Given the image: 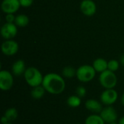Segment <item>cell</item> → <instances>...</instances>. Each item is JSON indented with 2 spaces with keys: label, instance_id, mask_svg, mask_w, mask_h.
<instances>
[{
  "label": "cell",
  "instance_id": "obj_12",
  "mask_svg": "<svg viewBox=\"0 0 124 124\" xmlns=\"http://www.w3.org/2000/svg\"><path fill=\"white\" fill-rule=\"evenodd\" d=\"M102 104V102H99L97 100L89 99L85 102V108L90 112L94 113L95 114L100 113V112L103 109Z\"/></svg>",
  "mask_w": 124,
  "mask_h": 124
},
{
  "label": "cell",
  "instance_id": "obj_24",
  "mask_svg": "<svg viewBox=\"0 0 124 124\" xmlns=\"http://www.w3.org/2000/svg\"><path fill=\"white\" fill-rule=\"evenodd\" d=\"M5 20H6L7 23H13V22L15 23V17L14 16V15H13V14H6Z\"/></svg>",
  "mask_w": 124,
  "mask_h": 124
},
{
  "label": "cell",
  "instance_id": "obj_30",
  "mask_svg": "<svg viewBox=\"0 0 124 124\" xmlns=\"http://www.w3.org/2000/svg\"><path fill=\"white\" fill-rule=\"evenodd\" d=\"M11 124L10 122H8V123H7V124Z\"/></svg>",
  "mask_w": 124,
  "mask_h": 124
},
{
  "label": "cell",
  "instance_id": "obj_14",
  "mask_svg": "<svg viewBox=\"0 0 124 124\" xmlns=\"http://www.w3.org/2000/svg\"><path fill=\"white\" fill-rule=\"evenodd\" d=\"M108 62L103 58H97L96 59L92 64L93 68L97 73H102L108 70Z\"/></svg>",
  "mask_w": 124,
  "mask_h": 124
},
{
  "label": "cell",
  "instance_id": "obj_8",
  "mask_svg": "<svg viewBox=\"0 0 124 124\" xmlns=\"http://www.w3.org/2000/svg\"><path fill=\"white\" fill-rule=\"evenodd\" d=\"M17 33V25L14 23H6L1 28V34L4 39L9 40L14 38Z\"/></svg>",
  "mask_w": 124,
  "mask_h": 124
},
{
  "label": "cell",
  "instance_id": "obj_28",
  "mask_svg": "<svg viewBox=\"0 0 124 124\" xmlns=\"http://www.w3.org/2000/svg\"><path fill=\"white\" fill-rule=\"evenodd\" d=\"M120 62H121V63L122 64V65H124V55H122V56H121Z\"/></svg>",
  "mask_w": 124,
  "mask_h": 124
},
{
  "label": "cell",
  "instance_id": "obj_9",
  "mask_svg": "<svg viewBox=\"0 0 124 124\" xmlns=\"http://www.w3.org/2000/svg\"><path fill=\"white\" fill-rule=\"evenodd\" d=\"M19 49L18 44L12 39L4 41L1 44V52L7 56H12L15 54Z\"/></svg>",
  "mask_w": 124,
  "mask_h": 124
},
{
  "label": "cell",
  "instance_id": "obj_7",
  "mask_svg": "<svg viewBox=\"0 0 124 124\" xmlns=\"http://www.w3.org/2000/svg\"><path fill=\"white\" fill-rule=\"evenodd\" d=\"M102 118L105 123L110 124L116 121L118 118V114L116 109L112 106H107L104 108L100 113Z\"/></svg>",
  "mask_w": 124,
  "mask_h": 124
},
{
  "label": "cell",
  "instance_id": "obj_3",
  "mask_svg": "<svg viewBox=\"0 0 124 124\" xmlns=\"http://www.w3.org/2000/svg\"><path fill=\"white\" fill-rule=\"evenodd\" d=\"M96 70L92 65H83L76 70V78L82 83H88L92 81L96 76Z\"/></svg>",
  "mask_w": 124,
  "mask_h": 124
},
{
  "label": "cell",
  "instance_id": "obj_20",
  "mask_svg": "<svg viewBox=\"0 0 124 124\" xmlns=\"http://www.w3.org/2000/svg\"><path fill=\"white\" fill-rule=\"evenodd\" d=\"M62 76L66 78H72L76 76V70L72 66H66L62 69Z\"/></svg>",
  "mask_w": 124,
  "mask_h": 124
},
{
  "label": "cell",
  "instance_id": "obj_1",
  "mask_svg": "<svg viewBox=\"0 0 124 124\" xmlns=\"http://www.w3.org/2000/svg\"><path fill=\"white\" fill-rule=\"evenodd\" d=\"M41 85L46 92L54 95L62 94L66 86L64 77L55 73H49L45 75Z\"/></svg>",
  "mask_w": 124,
  "mask_h": 124
},
{
  "label": "cell",
  "instance_id": "obj_27",
  "mask_svg": "<svg viewBox=\"0 0 124 124\" xmlns=\"http://www.w3.org/2000/svg\"><path fill=\"white\" fill-rule=\"evenodd\" d=\"M121 103L123 106H124V92L121 96Z\"/></svg>",
  "mask_w": 124,
  "mask_h": 124
},
{
  "label": "cell",
  "instance_id": "obj_2",
  "mask_svg": "<svg viewBox=\"0 0 124 124\" xmlns=\"http://www.w3.org/2000/svg\"><path fill=\"white\" fill-rule=\"evenodd\" d=\"M23 76L25 82L32 88L42 84L44 76L40 70L35 67H29L26 68Z\"/></svg>",
  "mask_w": 124,
  "mask_h": 124
},
{
  "label": "cell",
  "instance_id": "obj_19",
  "mask_svg": "<svg viewBox=\"0 0 124 124\" xmlns=\"http://www.w3.org/2000/svg\"><path fill=\"white\" fill-rule=\"evenodd\" d=\"M4 116L7 118L9 122H11V121H14L15 120H16V118L18 116V112L16 108H9L5 111Z\"/></svg>",
  "mask_w": 124,
  "mask_h": 124
},
{
  "label": "cell",
  "instance_id": "obj_26",
  "mask_svg": "<svg viewBox=\"0 0 124 124\" xmlns=\"http://www.w3.org/2000/svg\"><path fill=\"white\" fill-rule=\"evenodd\" d=\"M118 124H124V116L121 117L120 119H119V121H118Z\"/></svg>",
  "mask_w": 124,
  "mask_h": 124
},
{
  "label": "cell",
  "instance_id": "obj_25",
  "mask_svg": "<svg viewBox=\"0 0 124 124\" xmlns=\"http://www.w3.org/2000/svg\"><path fill=\"white\" fill-rule=\"evenodd\" d=\"M1 124H4L8 123L9 121L7 120V118L4 116H3L1 117Z\"/></svg>",
  "mask_w": 124,
  "mask_h": 124
},
{
  "label": "cell",
  "instance_id": "obj_23",
  "mask_svg": "<svg viewBox=\"0 0 124 124\" xmlns=\"http://www.w3.org/2000/svg\"><path fill=\"white\" fill-rule=\"evenodd\" d=\"M20 6L23 7H28L31 6L33 2V0H19Z\"/></svg>",
  "mask_w": 124,
  "mask_h": 124
},
{
  "label": "cell",
  "instance_id": "obj_4",
  "mask_svg": "<svg viewBox=\"0 0 124 124\" xmlns=\"http://www.w3.org/2000/svg\"><path fill=\"white\" fill-rule=\"evenodd\" d=\"M99 81L101 86L105 89H114L118 83V78L115 72L106 70L100 73L99 77Z\"/></svg>",
  "mask_w": 124,
  "mask_h": 124
},
{
  "label": "cell",
  "instance_id": "obj_18",
  "mask_svg": "<svg viewBox=\"0 0 124 124\" xmlns=\"http://www.w3.org/2000/svg\"><path fill=\"white\" fill-rule=\"evenodd\" d=\"M29 23V18L25 15H18L15 17V24L19 27H25Z\"/></svg>",
  "mask_w": 124,
  "mask_h": 124
},
{
  "label": "cell",
  "instance_id": "obj_6",
  "mask_svg": "<svg viewBox=\"0 0 124 124\" xmlns=\"http://www.w3.org/2000/svg\"><path fill=\"white\" fill-rule=\"evenodd\" d=\"M14 84L12 74L6 70L0 71V89L2 91H9L12 89Z\"/></svg>",
  "mask_w": 124,
  "mask_h": 124
},
{
  "label": "cell",
  "instance_id": "obj_21",
  "mask_svg": "<svg viewBox=\"0 0 124 124\" xmlns=\"http://www.w3.org/2000/svg\"><path fill=\"white\" fill-rule=\"evenodd\" d=\"M119 66H120L119 62L116 60H111L108 62V70L113 72L117 71L119 68Z\"/></svg>",
  "mask_w": 124,
  "mask_h": 124
},
{
  "label": "cell",
  "instance_id": "obj_13",
  "mask_svg": "<svg viewBox=\"0 0 124 124\" xmlns=\"http://www.w3.org/2000/svg\"><path fill=\"white\" fill-rule=\"evenodd\" d=\"M25 62L23 60H18L15 61L12 66V74L15 76H20L24 74L25 71Z\"/></svg>",
  "mask_w": 124,
  "mask_h": 124
},
{
  "label": "cell",
  "instance_id": "obj_22",
  "mask_svg": "<svg viewBox=\"0 0 124 124\" xmlns=\"http://www.w3.org/2000/svg\"><path fill=\"white\" fill-rule=\"evenodd\" d=\"M76 94L77 96H78L81 98H83L86 96V89L84 86H79L76 88Z\"/></svg>",
  "mask_w": 124,
  "mask_h": 124
},
{
  "label": "cell",
  "instance_id": "obj_11",
  "mask_svg": "<svg viewBox=\"0 0 124 124\" xmlns=\"http://www.w3.org/2000/svg\"><path fill=\"white\" fill-rule=\"evenodd\" d=\"M80 9L84 15L92 16L97 11V6L92 0H83L81 3Z\"/></svg>",
  "mask_w": 124,
  "mask_h": 124
},
{
  "label": "cell",
  "instance_id": "obj_5",
  "mask_svg": "<svg viewBox=\"0 0 124 124\" xmlns=\"http://www.w3.org/2000/svg\"><path fill=\"white\" fill-rule=\"evenodd\" d=\"M118 94L114 89H108L104 90L100 95V102L106 105L111 106L117 101Z\"/></svg>",
  "mask_w": 124,
  "mask_h": 124
},
{
  "label": "cell",
  "instance_id": "obj_10",
  "mask_svg": "<svg viewBox=\"0 0 124 124\" xmlns=\"http://www.w3.org/2000/svg\"><path fill=\"white\" fill-rule=\"evenodd\" d=\"M19 0H3L1 3V9L6 14H14L20 8Z\"/></svg>",
  "mask_w": 124,
  "mask_h": 124
},
{
  "label": "cell",
  "instance_id": "obj_15",
  "mask_svg": "<svg viewBox=\"0 0 124 124\" xmlns=\"http://www.w3.org/2000/svg\"><path fill=\"white\" fill-rule=\"evenodd\" d=\"M46 93V90L42 85L33 87L31 92V97L35 100H40L41 99Z\"/></svg>",
  "mask_w": 124,
  "mask_h": 124
},
{
  "label": "cell",
  "instance_id": "obj_16",
  "mask_svg": "<svg viewBox=\"0 0 124 124\" xmlns=\"http://www.w3.org/2000/svg\"><path fill=\"white\" fill-rule=\"evenodd\" d=\"M105 122L102 118L100 115L97 114H92L88 116L84 124H105Z\"/></svg>",
  "mask_w": 124,
  "mask_h": 124
},
{
  "label": "cell",
  "instance_id": "obj_17",
  "mask_svg": "<svg viewBox=\"0 0 124 124\" xmlns=\"http://www.w3.org/2000/svg\"><path fill=\"white\" fill-rule=\"evenodd\" d=\"M81 98L77 95H71L67 99V105L72 108H78L81 105Z\"/></svg>",
  "mask_w": 124,
  "mask_h": 124
},
{
  "label": "cell",
  "instance_id": "obj_29",
  "mask_svg": "<svg viewBox=\"0 0 124 124\" xmlns=\"http://www.w3.org/2000/svg\"><path fill=\"white\" fill-rule=\"evenodd\" d=\"M109 124H118V123H116V121H115V122H112V123Z\"/></svg>",
  "mask_w": 124,
  "mask_h": 124
}]
</instances>
